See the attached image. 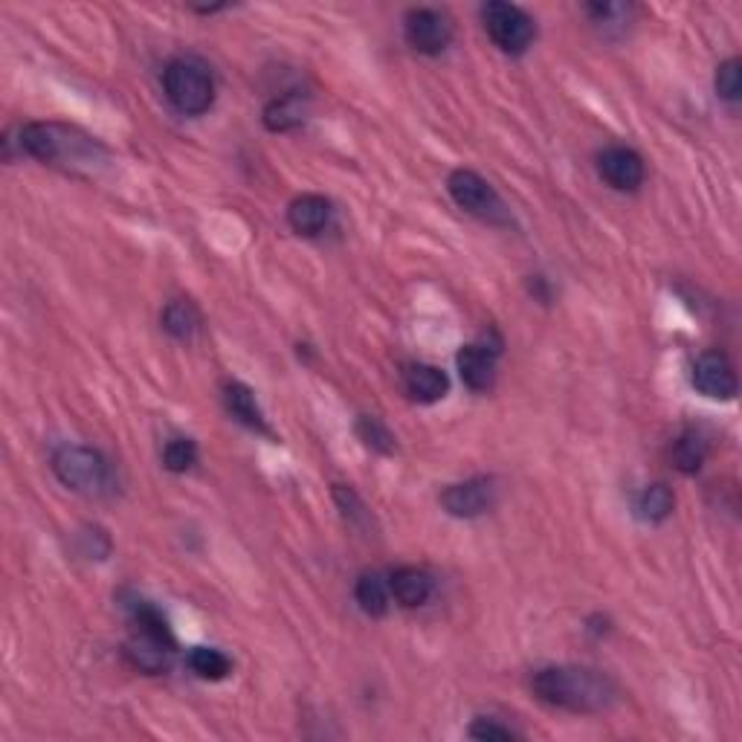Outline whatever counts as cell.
<instances>
[{"instance_id": "obj_10", "label": "cell", "mask_w": 742, "mask_h": 742, "mask_svg": "<svg viewBox=\"0 0 742 742\" xmlns=\"http://www.w3.org/2000/svg\"><path fill=\"white\" fill-rule=\"evenodd\" d=\"M496 502V485L493 478H467V482H458V485H449L442 493V505L449 516H458V520H476V516L487 514Z\"/></svg>"}, {"instance_id": "obj_18", "label": "cell", "mask_w": 742, "mask_h": 742, "mask_svg": "<svg viewBox=\"0 0 742 742\" xmlns=\"http://www.w3.org/2000/svg\"><path fill=\"white\" fill-rule=\"evenodd\" d=\"M354 597L360 603V610L372 617H383L389 612V581H383L377 572L360 574V581L354 586Z\"/></svg>"}, {"instance_id": "obj_15", "label": "cell", "mask_w": 742, "mask_h": 742, "mask_svg": "<svg viewBox=\"0 0 742 742\" xmlns=\"http://www.w3.org/2000/svg\"><path fill=\"white\" fill-rule=\"evenodd\" d=\"M305 113H308V99L301 96V90H287V93L276 96L273 102H267L265 126L273 133L290 131L305 122Z\"/></svg>"}, {"instance_id": "obj_25", "label": "cell", "mask_w": 742, "mask_h": 742, "mask_svg": "<svg viewBox=\"0 0 742 742\" xmlns=\"http://www.w3.org/2000/svg\"><path fill=\"white\" fill-rule=\"evenodd\" d=\"M471 736L473 740H487V742H507V740H516V731L514 728L502 725V722L491 720V716H478L476 722L471 725Z\"/></svg>"}, {"instance_id": "obj_22", "label": "cell", "mask_w": 742, "mask_h": 742, "mask_svg": "<svg viewBox=\"0 0 742 742\" xmlns=\"http://www.w3.org/2000/svg\"><path fill=\"white\" fill-rule=\"evenodd\" d=\"M162 464L171 473H186L198 464V444L191 438H171L162 449Z\"/></svg>"}, {"instance_id": "obj_3", "label": "cell", "mask_w": 742, "mask_h": 742, "mask_svg": "<svg viewBox=\"0 0 742 742\" xmlns=\"http://www.w3.org/2000/svg\"><path fill=\"white\" fill-rule=\"evenodd\" d=\"M162 90L184 117H200L215 102L212 70L200 59H191V56L171 59L162 70Z\"/></svg>"}, {"instance_id": "obj_8", "label": "cell", "mask_w": 742, "mask_h": 742, "mask_svg": "<svg viewBox=\"0 0 742 742\" xmlns=\"http://www.w3.org/2000/svg\"><path fill=\"white\" fill-rule=\"evenodd\" d=\"M693 389L711 400H734L740 383H736L734 363L728 360L722 352L699 354L691 372Z\"/></svg>"}, {"instance_id": "obj_11", "label": "cell", "mask_w": 742, "mask_h": 742, "mask_svg": "<svg viewBox=\"0 0 742 742\" xmlns=\"http://www.w3.org/2000/svg\"><path fill=\"white\" fill-rule=\"evenodd\" d=\"M502 354V343H471L462 346L456 357L458 375H462L464 386L471 392H491L493 380H496V360Z\"/></svg>"}, {"instance_id": "obj_23", "label": "cell", "mask_w": 742, "mask_h": 742, "mask_svg": "<svg viewBox=\"0 0 742 742\" xmlns=\"http://www.w3.org/2000/svg\"><path fill=\"white\" fill-rule=\"evenodd\" d=\"M716 93L725 102H740L742 96V65L740 59H728L716 67Z\"/></svg>"}, {"instance_id": "obj_14", "label": "cell", "mask_w": 742, "mask_h": 742, "mask_svg": "<svg viewBox=\"0 0 742 742\" xmlns=\"http://www.w3.org/2000/svg\"><path fill=\"white\" fill-rule=\"evenodd\" d=\"M406 395L418 404H438L449 392V377L444 368L429 366V363H415L404 372Z\"/></svg>"}, {"instance_id": "obj_4", "label": "cell", "mask_w": 742, "mask_h": 742, "mask_svg": "<svg viewBox=\"0 0 742 742\" xmlns=\"http://www.w3.org/2000/svg\"><path fill=\"white\" fill-rule=\"evenodd\" d=\"M52 473L61 485L81 493V496H99L108 487V478H111L102 453H96L90 447H61L52 456Z\"/></svg>"}, {"instance_id": "obj_20", "label": "cell", "mask_w": 742, "mask_h": 742, "mask_svg": "<svg viewBox=\"0 0 742 742\" xmlns=\"http://www.w3.org/2000/svg\"><path fill=\"white\" fill-rule=\"evenodd\" d=\"M186 662H189L191 673L204 679V682H221V679H227L229 673H233V662H229L221 650L215 647H195Z\"/></svg>"}, {"instance_id": "obj_13", "label": "cell", "mask_w": 742, "mask_h": 742, "mask_svg": "<svg viewBox=\"0 0 742 742\" xmlns=\"http://www.w3.org/2000/svg\"><path fill=\"white\" fill-rule=\"evenodd\" d=\"M389 592L404 610H418L433 597V574L418 566H400L389 574Z\"/></svg>"}, {"instance_id": "obj_2", "label": "cell", "mask_w": 742, "mask_h": 742, "mask_svg": "<svg viewBox=\"0 0 742 742\" xmlns=\"http://www.w3.org/2000/svg\"><path fill=\"white\" fill-rule=\"evenodd\" d=\"M23 155L73 175L93 177L108 162V148L85 131L61 122H30L18 131Z\"/></svg>"}, {"instance_id": "obj_9", "label": "cell", "mask_w": 742, "mask_h": 742, "mask_svg": "<svg viewBox=\"0 0 742 742\" xmlns=\"http://www.w3.org/2000/svg\"><path fill=\"white\" fill-rule=\"evenodd\" d=\"M597 175L615 191H639L647 169H644L639 151L626 146H610L597 155Z\"/></svg>"}, {"instance_id": "obj_24", "label": "cell", "mask_w": 742, "mask_h": 742, "mask_svg": "<svg viewBox=\"0 0 742 742\" xmlns=\"http://www.w3.org/2000/svg\"><path fill=\"white\" fill-rule=\"evenodd\" d=\"M357 435H360V442L366 444V447L377 449V453H392V449H395V435L383 427L377 418L363 415V418L357 421Z\"/></svg>"}, {"instance_id": "obj_12", "label": "cell", "mask_w": 742, "mask_h": 742, "mask_svg": "<svg viewBox=\"0 0 742 742\" xmlns=\"http://www.w3.org/2000/svg\"><path fill=\"white\" fill-rule=\"evenodd\" d=\"M332 200L323 195H299L294 204L287 206V224L299 236H323L328 224H332Z\"/></svg>"}, {"instance_id": "obj_5", "label": "cell", "mask_w": 742, "mask_h": 742, "mask_svg": "<svg viewBox=\"0 0 742 742\" xmlns=\"http://www.w3.org/2000/svg\"><path fill=\"white\" fill-rule=\"evenodd\" d=\"M482 23H485L493 44L507 56H522L537 38L534 18L525 9L514 7V3H502V0H493V3L482 7Z\"/></svg>"}, {"instance_id": "obj_17", "label": "cell", "mask_w": 742, "mask_h": 742, "mask_svg": "<svg viewBox=\"0 0 742 742\" xmlns=\"http://www.w3.org/2000/svg\"><path fill=\"white\" fill-rule=\"evenodd\" d=\"M673 505H676L673 491H670L667 485H662V482H655V485H647L639 493V499H635V516H639L641 522L659 525V522H664L673 514Z\"/></svg>"}, {"instance_id": "obj_6", "label": "cell", "mask_w": 742, "mask_h": 742, "mask_svg": "<svg viewBox=\"0 0 742 742\" xmlns=\"http://www.w3.org/2000/svg\"><path fill=\"white\" fill-rule=\"evenodd\" d=\"M449 198L462 206L464 212L476 215L487 224H507L511 215H507V206L502 204L499 191L487 184L485 177L476 175L471 169H456L447 180Z\"/></svg>"}, {"instance_id": "obj_16", "label": "cell", "mask_w": 742, "mask_h": 742, "mask_svg": "<svg viewBox=\"0 0 742 742\" xmlns=\"http://www.w3.org/2000/svg\"><path fill=\"white\" fill-rule=\"evenodd\" d=\"M224 404H227L229 415L236 421H241L244 427L256 429V433H270V429H267L265 412L258 406L250 386H244V383L238 380H229L227 386H224Z\"/></svg>"}, {"instance_id": "obj_19", "label": "cell", "mask_w": 742, "mask_h": 742, "mask_svg": "<svg viewBox=\"0 0 742 742\" xmlns=\"http://www.w3.org/2000/svg\"><path fill=\"white\" fill-rule=\"evenodd\" d=\"M162 328L180 343H189L200 328V310L189 299H175L162 308Z\"/></svg>"}, {"instance_id": "obj_7", "label": "cell", "mask_w": 742, "mask_h": 742, "mask_svg": "<svg viewBox=\"0 0 742 742\" xmlns=\"http://www.w3.org/2000/svg\"><path fill=\"white\" fill-rule=\"evenodd\" d=\"M404 38L421 56H442L453 41V21L442 9H412L404 18Z\"/></svg>"}, {"instance_id": "obj_1", "label": "cell", "mask_w": 742, "mask_h": 742, "mask_svg": "<svg viewBox=\"0 0 742 742\" xmlns=\"http://www.w3.org/2000/svg\"><path fill=\"white\" fill-rule=\"evenodd\" d=\"M531 691L545 705L568 713H603L621 696L617 684L603 670L577 664L537 670L531 679Z\"/></svg>"}, {"instance_id": "obj_21", "label": "cell", "mask_w": 742, "mask_h": 742, "mask_svg": "<svg viewBox=\"0 0 742 742\" xmlns=\"http://www.w3.org/2000/svg\"><path fill=\"white\" fill-rule=\"evenodd\" d=\"M670 456H673V464H676L679 471L693 476V473L702 471V464H705L708 442L699 433H684L676 438V444L670 449Z\"/></svg>"}]
</instances>
